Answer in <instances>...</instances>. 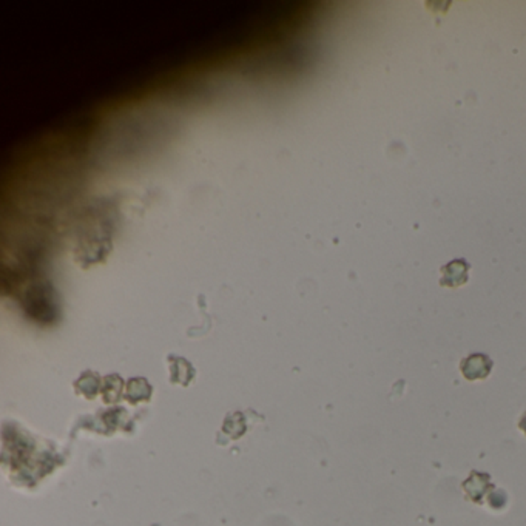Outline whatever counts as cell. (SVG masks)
I'll return each mask as SVG.
<instances>
[{
	"instance_id": "1",
	"label": "cell",
	"mask_w": 526,
	"mask_h": 526,
	"mask_svg": "<svg viewBox=\"0 0 526 526\" xmlns=\"http://www.w3.org/2000/svg\"><path fill=\"white\" fill-rule=\"evenodd\" d=\"M469 278V264L464 259H454L441 268L440 284L443 287H460Z\"/></svg>"
},
{
	"instance_id": "2",
	"label": "cell",
	"mask_w": 526,
	"mask_h": 526,
	"mask_svg": "<svg viewBox=\"0 0 526 526\" xmlns=\"http://www.w3.org/2000/svg\"><path fill=\"white\" fill-rule=\"evenodd\" d=\"M491 366H492V363L486 355L476 354V355L468 357L466 360L463 361L462 369H463L464 375H466V378L474 380V378L486 377L491 371Z\"/></svg>"
}]
</instances>
